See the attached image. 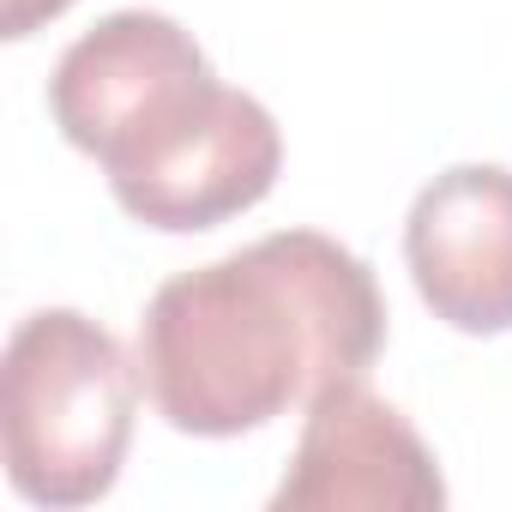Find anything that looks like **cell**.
<instances>
[{
  "label": "cell",
  "mask_w": 512,
  "mask_h": 512,
  "mask_svg": "<svg viewBox=\"0 0 512 512\" xmlns=\"http://www.w3.org/2000/svg\"><path fill=\"white\" fill-rule=\"evenodd\" d=\"M386 302L362 253L320 229L260 235L175 272L139 320V380L193 440H229L374 368Z\"/></svg>",
  "instance_id": "1"
},
{
  "label": "cell",
  "mask_w": 512,
  "mask_h": 512,
  "mask_svg": "<svg viewBox=\"0 0 512 512\" xmlns=\"http://www.w3.org/2000/svg\"><path fill=\"white\" fill-rule=\"evenodd\" d=\"M139 362L79 308H37L7 338L0 368V440L7 476L31 506H91L115 488L133 416Z\"/></svg>",
  "instance_id": "2"
},
{
  "label": "cell",
  "mask_w": 512,
  "mask_h": 512,
  "mask_svg": "<svg viewBox=\"0 0 512 512\" xmlns=\"http://www.w3.org/2000/svg\"><path fill=\"white\" fill-rule=\"evenodd\" d=\"M284 169V133L260 97L211 85L163 139L109 169L115 205L163 235H199L253 211Z\"/></svg>",
  "instance_id": "3"
},
{
  "label": "cell",
  "mask_w": 512,
  "mask_h": 512,
  "mask_svg": "<svg viewBox=\"0 0 512 512\" xmlns=\"http://www.w3.org/2000/svg\"><path fill=\"white\" fill-rule=\"evenodd\" d=\"M446 506V476L428 440L398 404H386L368 374L326 386L308 404L296 458L272 494V512H434Z\"/></svg>",
  "instance_id": "4"
},
{
  "label": "cell",
  "mask_w": 512,
  "mask_h": 512,
  "mask_svg": "<svg viewBox=\"0 0 512 512\" xmlns=\"http://www.w3.org/2000/svg\"><path fill=\"white\" fill-rule=\"evenodd\" d=\"M404 266L452 332H512V169L458 163L434 175L404 217Z\"/></svg>",
  "instance_id": "5"
},
{
  "label": "cell",
  "mask_w": 512,
  "mask_h": 512,
  "mask_svg": "<svg viewBox=\"0 0 512 512\" xmlns=\"http://www.w3.org/2000/svg\"><path fill=\"white\" fill-rule=\"evenodd\" d=\"M205 49L193 43V31H181L169 13H145V7H127V13H109L97 19L55 67L49 79V115L55 127L67 133L73 151L97 157L103 139L175 73L199 67Z\"/></svg>",
  "instance_id": "6"
},
{
  "label": "cell",
  "mask_w": 512,
  "mask_h": 512,
  "mask_svg": "<svg viewBox=\"0 0 512 512\" xmlns=\"http://www.w3.org/2000/svg\"><path fill=\"white\" fill-rule=\"evenodd\" d=\"M73 7V0H0V37H31V31H43L49 19H61Z\"/></svg>",
  "instance_id": "7"
}]
</instances>
